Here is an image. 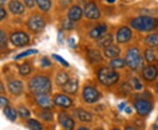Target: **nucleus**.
<instances>
[{"label":"nucleus","instance_id":"nucleus-46","mask_svg":"<svg viewBox=\"0 0 158 130\" xmlns=\"http://www.w3.org/2000/svg\"><path fill=\"white\" fill-rule=\"evenodd\" d=\"M61 1H62V4L65 5V6H66V5H69V4L71 2V0H61Z\"/></svg>","mask_w":158,"mask_h":130},{"label":"nucleus","instance_id":"nucleus-32","mask_svg":"<svg viewBox=\"0 0 158 130\" xmlns=\"http://www.w3.org/2000/svg\"><path fill=\"white\" fill-rule=\"evenodd\" d=\"M35 53H38V51L36 49H29V50H27V51L23 52L21 53L18 54L17 56L15 57L14 59H22V58H25V57L30 56V55H33V54H35Z\"/></svg>","mask_w":158,"mask_h":130},{"label":"nucleus","instance_id":"nucleus-1","mask_svg":"<svg viewBox=\"0 0 158 130\" xmlns=\"http://www.w3.org/2000/svg\"><path fill=\"white\" fill-rule=\"evenodd\" d=\"M51 88L50 80L46 76H35L29 82V89L35 95L47 94L50 92Z\"/></svg>","mask_w":158,"mask_h":130},{"label":"nucleus","instance_id":"nucleus-39","mask_svg":"<svg viewBox=\"0 0 158 130\" xmlns=\"http://www.w3.org/2000/svg\"><path fill=\"white\" fill-rule=\"evenodd\" d=\"M134 83H135V88L136 90H141V88H142V85L141 84V82H140V80L137 79V78H135L134 79Z\"/></svg>","mask_w":158,"mask_h":130},{"label":"nucleus","instance_id":"nucleus-27","mask_svg":"<svg viewBox=\"0 0 158 130\" xmlns=\"http://www.w3.org/2000/svg\"><path fill=\"white\" fill-rule=\"evenodd\" d=\"M27 127L30 130H42V126L38 120L30 119L27 120Z\"/></svg>","mask_w":158,"mask_h":130},{"label":"nucleus","instance_id":"nucleus-16","mask_svg":"<svg viewBox=\"0 0 158 130\" xmlns=\"http://www.w3.org/2000/svg\"><path fill=\"white\" fill-rule=\"evenodd\" d=\"M83 15V11L82 9L77 6H75L70 8V10L69 11V19L71 20L72 22L78 21L79 19L82 17Z\"/></svg>","mask_w":158,"mask_h":130},{"label":"nucleus","instance_id":"nucleus-23","mask_svg":"<svg viewBox=\"0 0 158 130\" xmlns=\"http://www.w3.org/2000/svg\"><path fill=\"white\" fill-rule=\"evenodd\" d=\"M88 58L91 63H98L102 60L101 54L97 50H90L88 52Z\"/></svg>","mask_w":158,"mask_h":130},{"label":"nucleus","instance_id":"nucleus-34","mask_svg":"<svg viewBox=\"0 0 158 130\" xmlns=\"http://www.w3.org/2000/svg\"><path fill=\"white\" fill-rule=\"evenodd\" d=\"M7 46V38H6V33L0 30V50L5 49Z\"/></svg>","mask_w":158,"mask_h":130},{"label":"nucleus","instance_id":"nucleus-40","mask_svg":"<svg viewBox=\"0 0 158 130\" xmlns=\"http://www.w3.org/2000/svg\"><path fill=\"white\" fill-rule=\"evenodd\" d=\"M68 44L70 48H76V41H75V39H73V38L69 39Z\"/></svg>","mask_w":158,"mask_h":130},{"label":"nucleus","instance_id":"nucleus-19","mask_svg":"<svg viewBox=\"0 0 158 130\" xmlns=\"http://www.w3.org/2000/svg\"><path fill=\"white\" fill-rule=\"evenodd\" d=\"M107 26L106 25H98L90 31V36L92 39H98L106 32Z\"/></svg>","mask_w":158,"mask_h":130},{"label":"nucleus","instance_id":"nucleus-38","mask_svg":"<svg viewBox=\"0 0 158 130\" xmlns=\"http://www.w3.org/2000/svg\"><path fill=\"white\" fill-rule=\"evenodd\" d=\"M9 105V101L6 97L0 96V108H5Z\"/></svg>","mask_w":158,"mask_h":130},{"label":"nucleus","instance_id":"nucleus-42","mask_svg":"<svg viewBox=\"0 0 158 130\" xmlns=\"http://www.w3.org/2000/svg\"><path fill=\"white\" fill-rule=\"evenodd\" d=\"M25 4L28 8H32L34 6V0H25Z\"/></svg>","mask_w":158,"mask_h":130},{"label":"nucleus","instance_id":"nucleus-18","mask_svg":"<svg viewBox=\"0 0 158 130\" xmlns=\"http://www.w3.org/2000/svg\"><path fill=\"white\" fill-rule=\"evenodd\" d=\"M9 9L14 14H21L25 11V7L23 4L18 0H11L9 3Z\"/></svg>","mask_w":158,"mask_h":130},{"label":"nucleus","instance_id":"nucleus-8","mask_svg":"<svg viewBox=\"0 0 158 130\" xmlns=\"http://www.w3.org/2000/svg\"><path fill=\"white\" fill-rule=\"evenodd\" d=\"M83 96L86 102L88 103H94L98 101L99 99V93L96 88L92 86H86L84 89Z\"/></svg>","mask_w":158,"mask_h":130},{"label":"nucleus","instance_id":"nucleus-55","mask_svg":"<svg viewBox=\"0 0 158 130\" xmlns=\"http://www.w3.org/2000/svg\"><path fill=\"white\" fill-rule=\"evenodd\" d=\"M98 130H102V129H98Z\"/></svg>","mask_w":158,"mask_h":130},{"label":"nucleus","instance_id":"nucleus-28","mask_svg":"<svg viewBox=\"0 0 158 130\" xmlns=\"http://www.w3.org/2000/svg\"><path fill=\"white\" fill-rule=\"evenodd\" d=\"M39 7L44 11H48L51 7L50 0H36Z\"/></svg>","mask_w":158,"mask_h":130},{"label":"nucleus","instance_id":"nucleus-52","mask_svg":"<svg viewBox=\"0 0 158 130\" xmlns=\"http://www.w3.org/2000/svg\"><path fill=\"white\" fill-rule=\"evenodd\" d=\"M106 1H107L108 3H111V4H112V3H114L116 0H106Z\"/></svg>","mask_w":158,"mask_h":130},{"label":"nucleus","instance_id":"nucleus-50","mask_svg":"<svg viewBox=\"0 0 158 130\" xmlns=\"http://www.w3.org/2000/svg\"><path fill=\"white\" fill-rule=\"evenodd\" d=\"M153 130H158V125H155L154 127H153Z\"/></svg>","mask_w":158,"mask_h":130},{"label":"nucleus","instance_id":"nucleus-22","mask_svg":"<svg viewBox=\"0 0 158 130\" xmlns=\"http://www.w3.org/2000/svg\"><path fill=\"white\" fill-rule=\"evenodd\" d=\"M120 50L117 45H110L105 49V54L107 58H115L118 56Z\"/></svg>","mask_w":158,"mask_h":130},{"label":"nucleus","instance_id":"nucleus-10","mask_svg":"<svg viewBox=\"0 0 158 130\" xmlns=\"http://www.w3.org/2000/svg\"><path fill=\"white\" fill-rule=\"evenodd\" d=\"M85 14L90 19H98L100 17L99 10L94 3H89L85 6Z\"/></svg>","mask_w":158,"mask_h":130},{"label":"nucleus","instance_id":"nucleus-26","mask_svg":"<svg viewBox=\"0 0 158 130\" xmlns=\"http://www.w3.org/2000/svg\"><path fill=\"white\" fill-rule=\"evenodd\" d=\"M69 80V78L68 74H66V73L58 74L56 76V84L58 86H64Z\"/></svg>","mask_w":158,"mask_h":130},{"label":"nucleus","instance_id":"nucleus-35","mask_svg":"<svg viewBox=\"0 0 158 130\" xmlns=\"http://www.w3.org/2000/svg\"><path fill=\"white\" fill-rule=\"evenodd\" d=\"M53 58L57 60L59 63H61L62 66H64V67H69V63L63 59L62 57L60 56V55H57V54H53Z\"/></svg>","mask_w":158,"mask_h":130},{"label":"nucleus","instance_id":"nucleus-31","mask_svg":"<svg viewBox=\"0 0 158 130\" xmlns=\"http://www.w3.org/2000/svg\"><path fill=\"white\" fill-rule=\"evenodd\" d=\"M144 56L145 59L148 63H152L156 60V55H155V52L153 51L151 48H148L147 50L144 52Z\"/></svg>","mask_w":158,"mask_h":130},{"label":"nucleus","instance_id":"nucleus-11","mask_svg":"<svg viewBox=\"0 0 158 130\" xmlns=\"http://www.w3.org/2000/svg\"><path fill=\"white\" fill-rule=\"evenodd\" d=\"M157 74V67L156 66H153V65L148 66L142 71L143 78L146 79V80H148V81H152V80H154V79L156 78Z\"/></svg>","mask_w":158,"mask_h":130},{"label":"nucleus","instance_id":"nucleus-12","mask_svg":"<svg viewBox=\"0 0 158 130\" xmlns=\"http://www.w3.org/2000/svg\"><path fill=\"white\" fill-rule=\"evenodd\" d=\"M132 38V32L128 27H121L117 32V41L118 43H127Z\"/></svg>","mask_w":158,"mask_h":130},{"label":"nucleus","instance_id":"nucleus-14","mask_svg":"<svg viewBox=\"0 0 158 130\" xmlns=\"http://www.w3.org/2000/svg\"><path fill=\"white\" fill-rule=\"evenodd\" d=\"M36 102L38 103L40 108H44V109H49L52 107V101L49 99V97L47 94H37L35 97Z\"/></svg>","mask_w":158,"mask_h":130},{"label":"nucleus","instance_id":"nucleus-6","mask_svg":"<svg viewBox=\"0 0 158 130\" xmlns=\"http://www.w3.org/2000/svg\"><path fill=\"white\" fill-rule=\"evenodd\" d=\"M136 112L138 114H140L141 116H145L150 113L151 109H152V105L150 102L145 100H138L135 102L134 104Z\"/></svg>","mask_w":158,"mask_h":130},{"label":"nucleus","instance_id":"nucleus-41","mask_svg":"<svg viewBox=\"0 0 158 130\" xmlns=\"http://www.w3.org/2000/svg\"><path fill=\"white\" fill-rule=\"evenodd\" d=\"M41 65H42V67H49L51 65V63L47 58H43L41 59Z\"/></svg>","mask_w":158,"mask_h":130},{"label":"nucleus","instance_id":"nucleus-53","mask_svg":"<svg viewBox=\"0 0 158 130\" xmlns=\"http://www.w3.org/2000/svg\"><path fill=\"white\" fill-rule=\"evenodd\" d=\"M156 91H157V92H158V84H157V85H156Z\"/></svg>","mask_w":158,"mask_h":130},{"label":"nucleus","instance_id":"nucleus-24","mask_svg":"<svg viewBox=\"0 0 158 130\" xmlns=\"http://www.w3.org/2000/svg\"><path fill=\"white\" fill-rule=\"evenodd\" d=\"M4 113L6 116V118L11 120V121H14L17 118V111L14 108H11L9 106H7L4 108Z\"/></svg>","mask_w":158,"mask_h":130},{"label":"nucleus","instance_id":"nucleus-2","mask_svg":"<svg viewBox=\"0 0 158 130\" xmlns=\"http://www.w3.org/2000/svg\"><path fill=\"white\" fill-rule=\"evenodd\" d=\"M157 19L151 17L142 16L133 19V21L131 22V25L138 31L148 32L156 28L157 26Z\"/></svg>","mask_w":158,"mask_h":130},{"label":"nucleus","instance_id":"nucleus-54","mask_svg":"<svg viewBox=\"0 0 158 130\" xmlns=\"http://www.w3.org/2000/svg\"><path fill=\"white\" fill-rule=\"evenodd\" d=\"M113 130H118V129H113Z\"/></svg>","mask_w":158,"mask_h":130},{"label":"nucleus","instance_id":"nucleus-51","mask_svg":"<svg viewBox=\"0 0 158 130\" xmlns=\"http://www.w3.org/2000/svg\"><path fill=\"white\" fill-rule=\"evenodd\" d=\"M78 130H90L89 128H78Z\"/></svg>","mask_w":158,"mask_h":130},{"label":"nucleus","instance_id":"nucleus-30","mask_svg":"<svg viewBox=\"0 0 158 130\" xmlns=\"http://www.w3.org/2000/svg\"><path fill=\"white\" fill-rule=\"evenodd\" d=\"M32 72V67L28 63H24L19 67V74L23 76H27Z\"/></svg>","mask_w":158,"mask_h":130},{"label":"nucleus","instance_id":"nucleus-4","mask_svg":"<svg viewBox=\"0 0 158 130\" xmlns=\"http://www.w3.org/2000/svg\"><path fill=\"white\" fill-rule=\"evenodd\" d=\"M126 65H127L131 69L137 70L141 67L142 64V58L141 53L137 48H132L127 53L126 57Z\"/></svg>","mask_w":158,"mask_h":130},{"label":"nucleus","instance_id":"nucleus-15","mask_svg":"<svg viewBox=\"0 0 158 130\" xmlns=\"http://www.w3.org/2000/svg\"><path fill=\"white\" fill-rule=\"evenodd\" d=\"M8 88L13 95H20L23 93V84L19 80H12L8 84Z\"/></svg>","mask_w":158,"mask_h":130},{"label":"nucleus","instance_id":"nucleus-29","mask_svg":"<svg viewBox=\"0 0 158 130\" xmlns=\"http://www.w3.org/2000/svg\"><path fill=\"white\" fill-rule=\"evenodd\" d=\"M111 67L113 69H117V68H122L126 66V61L121 59H114L110 63Z\"/></svg>","mask_w":158,"mask_h":130},{"label":"nucleus","instance_id":"nucleus-37","mask_svg":"<svg viewBox=\"0 0 158 130\" xmlns=\"http://www.w3.org/2000/svg\"><path fill=\"white\" fill-rule=\"evenodd\" d=\"M62 27L64 29H67V30H71L74 27L73 23L69 19V20H64L63 23H62Z\"/></svg>","mask_w":158,"mask_h":130},{"label":"nucleus","instance_id":"nucleus-47","mask_svg":"<svg viewBox=\"0 0 158 130\" xmlns=\"http://www.w3.org/2000/svg\"><path fill=\"white\" fill-rule=\"evenodd\" d=\"M126 113H131V108H126Z\"/></svg>","mask_w":158,"mask_h":130},{"label":"nucleus","instance_id":"nucleus-21","mask_svg":"<svg viewBox=\"0 0 158 130\" xmlns=\"http://www.w3.org/2000/svg\"><path fill=\"white\" fill-rule=\"evenodd\" d=\"M76 114H77V117L83 122H90L92 120V115L84 109H77Z\"/></svg>","mask_w":158,"mask_h":130},{"label":"nucleus","instance_id":"nucleus-48","mask_svg":"<svg viewBox=\"0 0 158 130\" xmlns=\"http://www.w3.org/2000/svg\"><path fill=\"white\" fill-rule=\"evenodd\" d=\"M6 2V0H0V6H3Z\"/></svg>","mask_w":158,"mask_h":130},{"label":"nucleus","instance_id":"nucleus-43","mask_svg":"<svg viewBox=\"0 0 158 130\" xmlns=\"http://www.w3.org/2000/svg\"><path fill=\"white\" fill-rule=\"evenodd\" d=\"M6 16V11H5V9L3 7L0 6V20H2L3 18H5Z\"/></svg>","mask_w":158,"mask_h":130},{"label":"nucleus","instance_id":"nucleus-5","mask_svg":"<svg viewBox=\"0 0 158 130\" xmlns=\"http://www.w3.org/2000/svg\"><path fill=\"white\" fill-rule=\"evenodd\" d=\"M27 25L34 32H40L45 27V20L39 15H34L28 19Z\"/></svg>","mask_w":158,"mask_h":130},{"label":"nucleus","instance_id":"nucleus-36","mask_svg":"<svg viewBox=\"0 0 158 130\" xmlns=\"http://www.w3.org/2000/svg\"><path fill=\"white\" fill-rule=\"evenodd\" d=\"M41 117L42 119L45 120H51L52 118H53V115H52V113L48 111V109H46L45 111H43L41 113Z\"/></svg>","mask_w":158,"mask_h":130},{"label":"nucleus","instance_id":"nucleus-7","mask_svg":"<svg viewBox=\"0 0 158 130\" xmlns=\"http://www.w3.org/2000/svg\"><path fill=\"white\" fill-rule=\"evenodd\" d=\"M11 42L16 46H25L29 43L28 35L22 32H14L10 37Z\"/></svg>","mask_w":158,"mask_h":130},{"label":"nucleus","instance_id":"nucleus-17","mask_svg":"<svg viewBox=\"0 0 158 130\" xmlns=\"http://www.w3.org/2000/svg\"><path fill=\"white\" fill-rule=\"evenodd\" d=\"M78 89V82L77 79H70L63 86V91L69 94H74Z\"/></svg>","mask_w":158,"mask_h":130},{"label":"nucleus","instance_id":"nucleus-44","mask_svg":"<svg viewBox=\"0 0 158 130\" xmlns=\"http://www.w3.org/2000/svg\"><path fill=\"white\" fill-rule=\"evenodd\" d=\"M62 39V31H60V32H58V41H59L61 44H62V41H63Z\"/></svg>","mask_w":158,"mask_h":130},{"label":"nucleus","instance_id":"nucleus-33","mask_svg":"<svg viewBox=\"0 0 158 130\" xmlns=\"http://www.w3.org/2000/svg\"><path fill=\"white\" fill-rule=\"evenodd\" d=\"M17 113H19V115L21 118H29L30 117V111L27 108L25 107H19L18 108Z\"/></svg>","mask_w":158,"mask_h":130},{"label":"nucleus","instance_id":"nucleus-20","mask_svg":"<svg viewBox=\"0 0 158 130\" xmlns=\"http://www.w3.org/2000/svg\"><path fill=\"white\" fill-rule=\"evenodd\" d=\"M113 35L112 34H106V35H102L100 38H98V45L100 47H107L110 45H112L113 42Z\"/></svg>","mask_w":158,"mask_h":130},{"label":"nucleus","instance_id":"nucleus-9","mask_svg":"<svg viewBox=\"0 0 158 130\" xmlns=\"http://www.w3.org/2000/svg\"><path fill=\"white\" fill-rule=\"evenodd\" d=\"M58 120L60 124L62 125L64 130H73L75 127V121L74 120L65 112L60 113L58 116Z\"/></svg>","mask_w":158,"mask_h":130},{"label":"nucleus","instance_id":"nucleus-25","mask_svg":"<svg viewBox=\"0 0 158 130\" xmlns=\"http://www.w3.org/2000/svg\"><path fill=\"white\" fill-rule=\"evenodd\" d=\"M145 43L146 45H148L149 47H155L158 45V33H154L148 35L145 39Z\"/></svg>","mask_w":158,"mask_h":130},{"label":"nucleus","instance_id":"nucleus-45","mask_svg":"<svg viewBox=\"0 0 158 130\" xmlns=\"http://www.w3.org/2000/svg\"><path fill=\"white\" fill-rule=\"evenodd\" d=\"M125 107H126V102H122V103H120V104L118 105V109L122 111V110L124 109Z\"/></svg>","mask_w":158,"mask_h":130},{"label":"nucleus","instance_id":"nucleus-13","mask_svg":"<svg viewBox=\"0 0 158 130\" xmlns=\"http://www.w3.org/2000/svg\"><path fill=\"white\" fill-rule=\"evenodd\" d=\"M55 104L61 108H69L72 105V101L64 94H59L55 98Z\"/></svg>","mask_w":158,"mask_h":130},{"label":"nucleus","instance_id":"nucleus-49","mask_svg":"<svg viewBox=\"0 0 158 130\" xmlns=\"http://www.w3.org/2000/svg\"><path fill=\"white\" fill-rule=\"evenodd\" d=\"M125 130H135L132 127H127L126 128H125Z\"/></svg>","mask_w":158,"mask_h":130},{"label":"nucleus","instance_id":"nucleus-3","mask_svg":"<svg viewBox=\"0 0 158 130\" xmlns=\"http://www.w3.org/2000/svg\"><path fill=\"white\" fill-rule=\"evenodd\" d=\"M98 80L105 86H112L117 83L118 80V74L110 68H102L98 74Z\"/></svg>","mask_w":158,"mask_h":130}]
</instances>
